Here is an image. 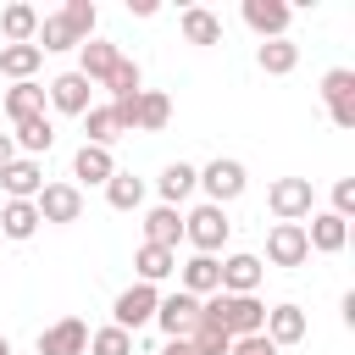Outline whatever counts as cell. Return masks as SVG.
Here are the masks:
<instances>
[{
    "instance_id": "12",
    "label": "cell",
    "mask_w": 355,
    "mask_h": 355,
    "mask_svg": "<svg viewBox=\"0 0 355 355\" xmlns=\"http://www.w3.org/2000/svg\"><path fill=\"white\" fill-rule=\"evenodd\" d=\"M39 355H89V327L78 316H61L39 333Z\"/></svg>"
},
{
    "instance_id": "11",
    "label": "cell",
    "mask_w": 355,
    "mask_h": 355,
    "mask_svg": "<svg viewBox=\"0 0 355 355\" xmlns=\"http://www.w3.org/2000/svg\"><path fill=\"white\" fill-rule=\"evenodd\" d=\"M0 189H6V200H39V189H44V166L28 161V155H11V161L0 166Z\"/></svg>"
},
{
    "instance_id": "28",
    "label": "cell",
    "mask_w": 355,
    "mask_h": 355,
    "mask_svg": "<svg viewBox=\"0 0 355 355\" xmlns=\"http://www.w3.org/2000/svg\"><path fill=\"white\" fill-rule=\"evenodd\" d=\"M255 67L272 72V78H288V72L300 67V44H288V39H266V44L255 50Z\"/></svg>"
},
{
    "instance_id": "13",
    "label": "cell",
    "mask_w": 355,
    "mask_h": 355,
    "mask_svg": "<svg viewBox=\"0 0 355 355\" xmlns=\"http://www.w3.org/2000/svg\"><path fill=\"white\" fill-rule=\"evenodd\" d=\"M266 277V261L261 255H227L222 261V288L216 294H255Z\"/></svg>"
},
{
    "instance_id": "6",
    "label": "cell",
    "mask_w": 355,
    "mask_h": 355,
    "mask_svg": "<svg viewBox=\"0 0 355 355\" xmlns=\"http://www.w3.org/2000/svg\"><path fill=\"white\" fill-rule=\"evenodd\" d=\"M33 211H39V222L67 227V222H78V216H83V189H78V183H44V189H39V200H33Z\"/></svg>"
},
{
    "instance_id": "39",
    "label": "cell",
    "mask_w": 355,
    "mask_h": 355,
    "mask_svg": "<svg viewBox=\"0 0 355 355\" xmlns=\"http://www.w3.org/2000/svg\"><path fill=\"white\" fill-rule=\"evenodd\" d=\"M161 355H194V349H189V338H166V349H161Z\"/></svg>"
},
{
    "instance_id": "3",
    "label": "cell",
    "mask_w": 355,
    "mask_h": 355,
    "mask_svg": "<svg viewBox=\"0 0 355 355\" xmlns=\"http://www.w3.org/2000/svg\"><path fill=\"white\" fill-rule=\"evenodd\" d=\"M266 205H272L277 222H305L311 205H316V189H311V178H277L266 189Z\"/></svg>"
},
{
    "instance_id": "14",
    "label": "cell",
    "mask_w": 355,
    "mask_h": 355,
    "mask_svg": "<svg viewBox=\"0 0 355 355\" xmlns=\"http://www.w3.org/2000/svg\"><path fill=\"white\" fill-rule=\"evenodd\" d=\"M305 244L322 250V255H338L349 244V222L333 216V211H311V227H305Z\"/></svg>"
},
{
    "instance_id": "30",
    "label": "cell",
    "mask_w": 355,
    "mask_h": 355,
    "mask_svg": "<svg viewBox=\"0 0 355 355\" xmlns=\"http://www.w3.org/2000/svg\"><path fill=\"white\" fill-rule=\"evenodd\" d=\"M183 39L189 44H222V17L205 11V6H189L183 11Z\"/></svg>"
},
{
    "instance_id": "1",
    "label": "cell",
    "mask_w": 355,
    "mask_h": 355,
    "mask_svg": "<svg viewBox=\"0 0 355 355\" xmlns=\"http://www.w3.org/2000/svg\"><path fill=\"white\" fill-rule=\"evenodd\" d=\"M200 311H205V322H216L227 338H255V333L266 327V305H261L255 294H211V300H200Z\"/></svg>"
},
{
    "instance_id": "23",
    "label": "cell",
    "mask_w": 355,
    "mask_h": 355,
    "mask_svg": "<svg viewBox=\"0 0 355 355\" xmlns=\"http://www.w3.org/2000/svg\"><path fill=\"white\" fill-rule=\"evenodd\" d=\"M83 144H100V150H111V139H122V116H116V105H89L83 111Z\"/></svg>"
},
{
    "instance_id": "41",
    "label": "cell",
    "mask_w": 355,
    "mask_h": 355,
    "mask_svg": "<svg viewBox=\"0 0 355 355\" xmlns=\"http://www.w3.org/2000/svg\"><path fill=\"white\" fill-rule=\"evenodd\" d=\"M0 355H11V338H6V333H0Z\"/></svg>"
},
{
    "instance_id": "29",
    "label": "cell",
    "mask_w": 355,
    "mask_h": 355,
    "mask_svg": "<svg viewBox=\"0 0 355 355\" xmlns=\"http://www.w3.org/2000/svg\"><path fill=\"white\" fill-rule=\"evenodd\" d=\"M6 116L11 122H28V116H44V89L28 78V83H11L6 89Z\"/></svg>"
},
{
    "instance_id": "18",
    "label": "cell",
    "mask_w": 355,
    "mask_h": 355,
    "mask_svg": "<svg viewBox=\"0 0 355 355\" xmlns=\"http://www.w3.org/2000/svg\"><path fill=\"white\" fill-rule=\"evenodd\" d=\"M166 122H172V100L161 89H139V100H133V133H161Z\"/></svg>"
},
{
    "instance_id": "21",
    "label": "cell",
    "mask_w": 355,
    "mask_h": 355,
    "mask_svg": "<svg viewBox=\"0 0 355 355\" xmlns=\"http://www.w3.org/2000/svg\"><path fill=\"white\" fill-rule=\"evenodd\" d=\"M111 172H116L111 150H100V144H78V155H72V178H78V183H111Z\"/></svg>"
},
{
    "instance_id": "10",
    "label": "cell",
    "mask_w": 355,
    "mask_h": 355,
    "mask_svg": "<svg viewBox=\"0 0 355 355\" xmlns=\"http://www.w3.org/2000/svg\"><path fill=\"white\" fill-rule=\"evenodd\" d=\"M89 89H94V83H89L83 72H61V78H50L44 100H50V105H55L61 116H83V111L94 105V100H89Z\"/></svg>"
},
{
    "instance_id": "15",
    "label": "cell",
    "mask_w": 355,
    "mask_h": 355,
    "mask_svg": "<svg viewBox=\"0 0 355 355\" xmlns=\"http://www.w3.org/2000/svg\"><path fill=\"white\" fill-rule=\"evenodd\" d=\"M288 17H294V11H288L283 0H244V22H250L261 39H283V33H288Z\"/></svg>"
},
{
    "instance_id": "38",
    "label": "cell",
    "mask_w": 355,
    "mask_h": 355,
    "mask_svg": "<svg viewBox=\"0 0 355 355\" xmlns=\"http://www.w3.org/2000/svg\"><path fill=\"white\" fill-rule=\"evenodd\" d=\"M227 355H277V344H272L266 333H255V338H233Z\"/></svg>"
},
{
    "instance_id": "19",
    "label": "cell",
    "mask_w": 355,
    "mask_h": 355,
    "mask_svg": "<svg viewBox=\"0 0 355 355\" xmlns=\"http://www.w3.org/2000/svg\"><path fill=\"white\" fill-rule=\"evenodd\" d=\"M178 239H183V216H178V205H150V211H144V244L178 250Z\"/></svg>"
},
{
    "instance_id": "35",
    "label": "cell",
    "mask_w": 355,
    "mask_h": 355,
    "mask_svg": "<svg viewBox=\"0 0 355 355\" xmlns=\"http://www.w3.org/2000/svg\"><path fill=\"white\" fill-rule=\"evenodd\" d=\"M61 17H67V28L78 33V44H83V39H94V22H100L94 0H67V6H61Z\"/></svg>"
},
{
    "instance_id": "2",
    "label": "cell",
    "mask_w": 355,
    "mask_h": 355,
    "mask_svg": "<svg viewBox=\"0 0 355 355\" xmlns=\"http://www.w3.org/2000/svg\"><path fill=\"white\" fill-rule=\"evenodd\" d=\"M227 233H233V222H227L222 205H194V211L183 216V239L194 244V255H216V250L227 244Z\"/></svg>"
},
{
    "instance_id": "36",
    "label": "cell",
    "mask_w": 355,
    "mask_h": 355,
    "mask_svg": "<svg viewBox=\"0 0 355 355\" xmlns=\"http://www.w3.org/2000/svg\"><path fill=\"white\" fill-rule=\"evenodd\" d=\"M89 355H133V333L100 327V333H89Z\"/></svg>"
},
{
    "instance_id": "16",
    "label": "cell",
    "mask_w": 355,
    "mask_h": 355,
    "mask_svg": "<svg viewBox=\"0 0 355 355\" xmlns=\"http://www.w3.org/2000/svg\"><path fill=\"white\" fill-rule=\"evenodd\" d=\"M116 61H122V50H116L111 39H83V44H78V67H72V72H83L89 83H105V72H111Z\"/></svg>"
},
{
    "instance_id": "17",
    "label": "cell",
    "mask_w": 355,
    "mask_h": 355,
    "mask_svg": "<svg viewBox=\"0 0 355 355\" xmlns=\"http://www.w3.org/2000/svg\"><path fill=\"white\" fill-rule=\"evenodd\" d=\"M216 288H222V261H216V255H189V261H183V294L211 300Z\"/></svg>"
},
{
    "instance_id": "7",
    "label": "cell",
    "mask_w": 355,
    "mask_h": 355,
    "mask_svg": "<svg viewBox=\"0 0 355 355\" xmlns=\"http://www.w3.org/2000/svg\"><path fill=\"white\" fill-rule=\"evenodd\" d=\"M266 261H272V266H283V272L305 266V261H311V244H305V222H277V227L266 233Z\"/></svg>"
},
{
    "instance_id": "27",
    "label": "cell",
    "mask_w": 355,
    "mask_h": 355,
    "mask_svg": "<svg viewBox=\"0 0 355 355\" xmlns=\"http://www.w3.org/2000/svg\"><path fill=\"white\" fill-rule=\"evenodd\" d=\"M0 33H6V44H33V33H39V11L33 6H6L0 11Z\"/></svg>"
},
{
    "instance_id": "9",
    "label": "cell",
    "mask_w": 355,
    "mask_h": 355,
    "mask_svg": "<svg viewBox=\"0 0 355 355\" xmlns=\"http://www.w3.org/2000/svg\"><path fill=\"white\" fill-rule=\"evenodd\" d=\"M194 322H200V300L194 294H161V305H155V327L166 333V338H189L194 333Z\"/></svg>"
},
{
    "instance_id": "22",
    "label": "cell",
    "mask_w": 355,
    "mask_h": 355,
    "mask_svg": "<svg viewBox=\"0 0 355 355\" xmlns=\"http://www.w3.org/2000/svg\"><path fill=\"white\" fill-rule=\"evenodd\" d=\"M155 189H161V205H183V200L200 189V172H194L189 161H172V166L155 178Z\"/></svg>"
},
{
    "instance_id": "20",
    "label": "cell",
    "mask_w": 355,
    "mask_h": 355,
    "mask_svg": "<svg viewBox=\"0 0 355 355\" xmlns=\"http://www.w3.org/2000/svg\"><path fill=\"white\" fill-rule=\"evenodd\" d=\"M261 333H266L277 349H288V344H300V338H305V311H300V305H272Z\"/></svg>"
},
{
    "instance_id": "4",
    "label": "cell",
    "mask_w": 355,
    "mask_h": 355,
    "mask_svg": "<svg viewBox=\"0 0 355 355\" xmlns=\"http://www.w3.org/2000/svg\"><path fill=\"white\" fill-rule=\"evenodd\" d=\"M155 305H161V294H155L150 283H133V288H122V294H116V305H111V327L139 333L144 322H155Z\"/></svg>"
},
{
    "instance_id": "24",
    "label": "cell",
    "mask_w": 355,
    "mask_h": 355,
    "mask_svg": "<svg viewBox=\"0 0 355 355\" xmlns=\"http://www.w3.org/2000/svg\"><path fill=\"white\" fill-rule=\"evenodd\" d=\"M0 233L17 239V244L33 239V233H39V211H33V200H6V205H0Z\"/></svg>"
},
{
    "instance_id": "33",
    "label": "cell",
    "mask_w": 355,
    "mask_h": 355,
    "mask_svg": "<svg viewBox=\"0 0 355 355\" xmlns=\"http://www.w3.org/2000/svg\"><path fill=\"white\" fill-rule=\"evenodd\" d=\"M139 83H144V78H139V61H128V55H122V61H116V67L105 72L111 105H122V100H139Z\"/></svg>"
},
{
    "instance_id": "8",
    "label": "cell",
    "mask_w": 355,
    "mask_h": 355,
    "mask_svg": "<svg viewBox=\"0 0 355 355\" xmlns=\"http://www.w3.org/2000/svg\"><path fill=\"white\" fill-rule=\"evenodd\" d=\"M322 100H327L333 128H355V72L349 67H333L322 78Z\"/></svg>"
},
{
    "instance_id": "5",
    "label": "cell",
    "mask_w": 355,
    "mask_h": 355,
    "mask_svg": "<svg viewBox=\"0 0 355 355\" xmlns=\"http://www.w3.org/2000/svg\"><path fill=\"white\" fill-rule=\"evenodd\" d=\"M200 189H205V205H227V200H239L244 189H250V172L239 166V161H211L205 172H200Z\"/></svg>"
},
{
    "instance_id": "37",
    "label": "cell",
    "mask_w": 355,
    "mask_h": 355,
    "mask_svg": "<svg viewBox=\"0 0 355 355\" xmlns=\"http://www.w3.org/2000/svg\"><path fill=\"white\" fill-rule=\"evenodd\" d=\"M349 211H355V178H338L333 183V216L349 222Z\"/></svg>"
},
{
    "instance_id": "32",
    "label": "cell",
    "mask_w": 355,
    "mask_h": 355,
    "mask_svg": "<svg viewBox=\"0 0 355 355\" xmlns=\"http://www.w3.org/2000/svg\"><path fill=\"white\" fill-rule=\"evenodd\" d=\"M105 200H111V211H139L144 205V178H133V172H111V183H105Z\"/></svg>"
},
{
    "instance_id": "34",
    "label": "cell",
    "mask_w": 355,
    "mask_h": 355,
    "mask_svg": "<svg viewBox=\"0 0 355 355\" xmlns=\"http://www.w3.org/2000/svg\"><path fill=\"white\" fill-rule=\"evenodd\" d=\"M189 349H194V355H227L233 338H227L216 322H205V311H200V322H194V333H189Z\"/></svg>"
},
{
    "instance_id": "25",
    "label": "cell",
    "mask_w": 355,
    "mask_h": 355,
    "mask_svg": "<svg viewBox=\"0 0 355 355\" xmlns=\"http://www.w3.org/2000/svg\"><path fill=\"white\" fill-rule=\"evenodd\" d=\"M133 266H139V283H161V277H172L178 272V250H161V244H139V255H133Z\"/></svg>"
},
{
    "instance_id": "31",
    "label": "cell",
    "mask_w": 355,
    "mask_h": 355,
    "mask_svg": "<svg viewBox=\"0 0 355 355\" xmlns=\"http://www.w3.org/2000/svg\"><path fill=\"white\" fill-rule=\"evenodd\" d=\"M11 144H22V150H28V161H39V155L55 144V128H50V116H28V122H17Z\"/></svg>"
},
{
    "instance_id": "26",
    "label": "cell",
    "mask_w": 355,
    "mask_h": 355,
    "mask_svg": "<svg viewBox=\"0 0 355 355\" xmlns=\"http://www.w3.org/2000/svg\"><path fill=\"white\" fill-rule=\"evenodd\" d=\"M39 61H44V50H39V44H0V78L28 83V78L39 72Z\"/></svg>"
},
{
    "instance_id": "40",
    "label": "cell",
    "mask_w": 355,
    "mask_h": 355,
    "mask_svg": "<svg viewBox=\"0 0 355 355\" xmlns=\"http://www.w3.org/2000/svg\"><path fill=\"white\" fill-rule=\"evenodd\" d=\"M11 155H17V144H11V133H0V166H6Z\"/></svg>"
}]
</instances>
